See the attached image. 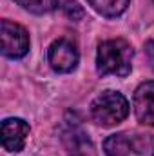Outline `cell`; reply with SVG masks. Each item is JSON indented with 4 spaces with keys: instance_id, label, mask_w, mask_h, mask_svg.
I'll return each instance as SVG.
<instances>
[{
    "instance_id": "obj_12",
    "label": "cell",
    "mask_w": 154,
    "mask_h": 156,
    "mask_svg": "<svg viewBox=\"0 0 154 156\" xmlns=\"http://www.w3.org/2000/svg\"><path fill=\"white\" fill-rule=\"evenodd\" d=\"M152 156H154V154H152Z\"/></svg>"
},
{
    "instance_id": "obj_5",
    "label": "cell",
    "mask_w": 154,
    "mask_h": 156,
    "mask_svg": "<svg viewBox=\"0 0 154 156\" xmlns=\"http://www.w3.org/2000/svg\"><path fill=\"white\" fill-rule=\"evenodd\" d=\"M29 125L22 118H5L2 122V145L9 153H20L26 145Z\"/></svg>"
},
{
    "instance_id": "obj_10",
    "label": "cell",
    "mask_w": 154,
    "mask_h": 156,
    "mask_svg": "<svg viewBox=\"0 0 154 156\" xmlns=\"http://www.w3.org/2000/svg\"><path fill=\"white\" fill-rule=\"evenodd\" d=\"M18 5H22L26 11H31L35 15H44L58 7V0H15Z\"/></svg>"
},
{
    "instance_id": "obj_4",
    "label": "cell",
    "mask_w": 154,
    "mask_h": 156,
    "mask_svg": "<svg viewBox=\"0 0 154 156\" xmlns=\"http://www.w3.org/2000/svg\"><path fill=\"white\" fill-rule=\"evenodd\" d=\"M78 58H80V55H78L76 45L67 38H60L53 42L47 51V60L56 73L75 71L78 66Z\"/></svg>"
},
{
    "instance_id": "obj_1",
    "label": "cell",
    "mask_w": 154,
    "mask_h": 156,
    "mask_svg": "<svg viewBox=\"0 0 154 156\" xmlns=\"http://www.w3.org/2000/svg\"><path fill=\"white\" fill-rule=\"evenodd\" d=\"M132 47L129 42L121 38L105 40L98 45L96 53V69L100 76L116 75L127 76L132 69Z\"/></svg>"
},
{
    "instance_id": "obj_9",
    "label": "cell",
    "mask_w": 154,
    "mask_h": 156,
    "mask_svg": "<svg viewBox=\"0 0 154 156\" xmlns=\"http://www.w3.org/2000/svg\"><path fill=\"white\" fill-rule=\"evenodd\" d=\"M87 2L96 13H100L107 18L120 16L129 5V0H87Z\"/></svg>"
},
{
    "instance_id": "obj_8",
    "label": "cell",
    "mask_w": 154,
    "mask_h": 156,
    "mask_svg": "<svg viewBox=\"0 0 154 156\" xmlns=\"http://www.w3.org/2000/svg\"><path fill=\"white\" fill-rule=\"evenodd\" d=\"M132 149H134L132 140H129L127 134H123V133L111 134L103 142V151L107 156H129Z\"/></svg>"
},
{
    "instance_id": "obj_3",
    "label": "cell",
    "mask_w": 154,
    "mask_h": 156,
    "mask_svg": "<svg viewBox=\"0 0 154 156\" xmlns=\"http://www.w3.org/2000/svg\"><path fill=\"white\" fill-rule=\"evenodd\" d=\"M2 55L7 58H22L29 51V35L27 31L11 20H2Z\"/></svg>"
},
{
    "instance_id": "obj_11",
    "label": "cell",
    "mask_w": 154,
    "mask_h": 156,
    "mask_svg": "<svg viewBox=\"0 0 154 156\" xmlns=\"http://www.w3.org/2000/svg\"><path fill=\"white\" fill-rule=\"evenodd\" d=\"M62 9H64V13L69 16V18H73V20H80V18H83V9H82V5L75 2V0H64L62 2Z\"/></svg>"
},
{
    "instance_id": "obj_6",
    "label": "cell",
    "mask_w": 154,
    "mask_h": 156,
    "mask_svg": "<svg viewBox=\"0 0 154 156\" xmlns=\"http://www.w3.org/2000/svg\"><path fill=\"white\" fill-rule=\"evenodd\" d=\"M132 105L140 123L154 125V82H143L138 85L132 96Z\"/></svg>"
},
{
    "instance_id": "obj_2",
    "label": "cell",
    "mask_w": 154,
    "mask_h": 156,
    "mask_svg": "<svg viewBox=\"0 0 154 156\" xmlns=\"http://www.w3.org/2000/svg\"><path fill=\"white\" fill-rule=\"evenodd\" d=\"M129 115V102L121 93L103 91L91 104V118L102 127L121 123Z\"/></svg>"
},
{
    "instance_id": "obj_7",
    "label": "cell",
    "mask_w": 154,
    "mask_h": 156,
    "mask_svg": "<svg viewBox=\"0 0 154 156\" xmlns=\"http://www.w3.org/2000/svg\"><path fill=\"white\" fill-rule=\"evenodd\" d=\"M65 149L69 156H94V147L85 133L78 129H69L64 136Z\"/></svg>"
}]
</instances>
